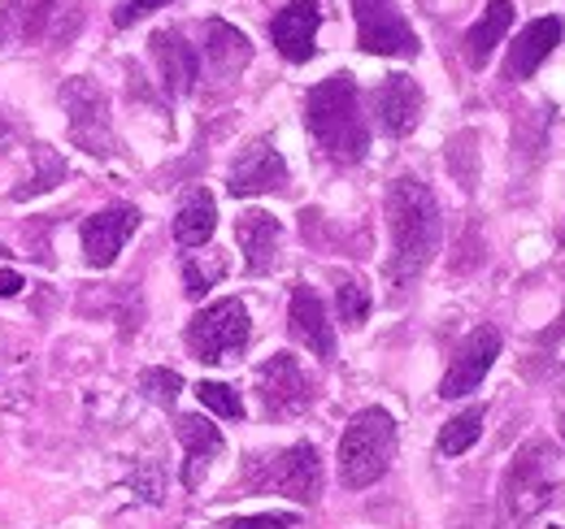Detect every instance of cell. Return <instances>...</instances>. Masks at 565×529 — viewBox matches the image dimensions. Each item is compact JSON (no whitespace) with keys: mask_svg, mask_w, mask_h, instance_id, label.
Returning a JSON list of instances; mask_svg holds the SVG:
<instances>
[{"mask_svg":"<svg viewBox=\"0 0 565 529\" xmlns=\"http://www.w3.org/2000/svg\"><path fill=\"white\" fill-rule=\"evenodd\" d=\"M161 4H170V0H118V9H114V26H136L140 18H148L152 9H161Z\"/></svg>","mask_w":565,"mask_h":529,"instance_id":"4dcf8cb0","label":"cell"},{"mask_svg":"<svg viewBox=\"0 0 565 529\" xmlns=\"http://www.w3.org/2000/svg\"><path fill=\"white\" fill-rule=\"evenodd\" d=\"M31 161H35V170H31V179H26L22 187H13V192H9V199H13V204H22V199L44 196V192H53V187H62V179H66V156H62V152H53V148H44V143H35V148H31Z\"/></svg>","mask_w":565,"mask_h":529,"instance_id":"cb8c5ba5","label":"cell"},{"mask_svg":"<svg viewBox=\"0 0 565 529\" xmlns=\"http://www.w3.org/2000/svg\"><path fill=\"white\" fill-rule=\"evenodd\" d=\"M140 222H143V213L136 204H109V208L92 213V217L83 222V230H78L87 269H109V264L118 261V252H122L127 239L140 230Z\"/></svg>","mask_w":565,"mask_h":529,"instance_id":"8fae6325","label":"cell"},{"mask_svg":"<svg viewBox=\"0 0 565 529\" xmlns=\"http://www.w3.org/2000/svg\"><path fill=\"white\" fill-rule=\"evenodd\" d=\"M565 464L562 452L548 439H531L526 447H518V456L509 461L500 477V508L509 521H531L535 512L548 508L553 490L562 486Z\"/></svg>","mask_w":565,"mask_h":529,"instance_id":"3957f363","label":"cell"},{"mask_svg":"<svg viewBox=\"0 0 565 529\" xmlns=\"http://www.w3.org/2000/svg\"><path fill=\"white\" fill-rule=\"evenodd\" d=\"M4 257H9V248H4V244H0V261H4Z\"/></svg>","mask_w":565,"mask_h":529,"instance_id":"836d02e7","label":"cell"},{"mask_svg":"<svg viewBox=\"0 0 565 529\" xmlns=\"http://www.w3.org/2000/svg\"><path fill=\"white\" fill-rule=\"evenodd\" d=\"M305 127L313 143L335 161V165H356L370 152V127L361 114V87L349 69L322 78L305 96Z\"/></svg>","mask_w":565,"mask_h":529,"instance_id":"7a4b0ae2","label":"cell"},{"mask_svg":"<svg viewBox=\"0 0 565 529\" xmlns=\"http://www.w3.org/2000/svg\"><path fill=\"white\" fill-rule=\"evenodd\" d=\"M282 187H287V161H282V152L275 148L270 134L253 139V143L235 156V165H231V174H226V192L235 199L270 196V192H282Z\"/></svg>","mask_w":565,"mask_h":529,"instance_id":"7c38bea8","label":"cell"},{"mask_svg":"<svg viewBox=\"0 0 565 529\" xmlns=\"http://www.w3.org/2000/svg\"><path fill=\"white\" fill-rule=\"evenodd\" d=\"M226 278V257L222 252H210V261L205 257H183V291H188V300H205L210 295V287H217Z\"/></svg>","mask_w":565,"mask_h":529,"instance_id":"484cf974","label":"cell"},{"mask_svg":"<svg viewBox=\"0 0 565 529\" xmlns=\"http://www.w3.org/2000/svg\"><path fill=\"white\" fill-rule=\"evenodd\" d=\"M140 391H143V399H152L157 408H174L179 396H183V378H179L174 369H143Z\"/></svg>","mask_w":565,"mask_h":529,"instance_id":"83f0119b","label":"cell"},{"mask_svg":"<svg viewBox=\"0 0 565 529\" xmlns=\"http://www.w3.org/2000/svg\"><path fill=\"white\" fill-rule=\"evenodd\" d=\"M222 529H296L291 512H262V517H231Z\"/></svg>","mask_w":565,"mask_h":529,"instance_id":"1f68e13d","label":"cell"},{"mask_svg":"<svg viewBox=\"0 0 565 529\" xmlns=\"http://www.w3.org/2000/svg\"><path fill=\"white\" fill-rule=\"evenodd\" d=\"M83 26V0H0V48H62Z\"/></svg>","mask_w":565,"mask_h":529,"instance_id":"5b68a950","label":"cell"},{"mask_svg":"<svg viewBox=\"0 0 565 529\" xmlns=\"http://www.w3.org/2000/svg\"><path fill=\"white\" fill-rule=\"evenodd\" d=\"M205 62H210L213 78L231 83L239 69L253 62V44H248V35L239 26L210 18V26H205Z\"/></svg>","mask_w":565,"mask_h":529,"instance_id":"44dd1931","label":"cell"},{"mask_svg":"<svg viewBox=\"0 0 565 529\" xmlns=\"http://www.w3.org/2000/svg\"><path fill=\"white\" fill-rule=\"evenodd\" d=\"M257 399H262V412L270 421H287V417H300L309 403H313V387L300 369V360L291 352L270 356L262 369H257Z\"/></svg>","mask_w":565,"mask_h":529,"instance_id":"30bf717a","label":"cell"},{"mask_svg":"<svg viewBox=\"0 0 565 529\" xmlns=\"http://www.w3.org/2000/svg\"><path fill=\"white\" fill-rule=\"evenodd\" d=\"M22 287H26V278H22L18 269H0V295H4V300L22 295Z\"/></svg>","mask_w":565,"mask_h":529,"instance_id":"d6a6232c","label":"cell"},{"mask_svg":"<svg viewBox=\"0 0 565 529\" xmlns=\"http://www.w3.org/2000/svg\"><path fill=\"white\" fill-rule=\"evenodd\" d=\"M387 230H392V257H387V282L401 291L409 282H418L426 264L439 252V235H444V217H439V199L426 187L418 174H401L387 187Z\"/></svg>","mask_w":565,"mask_h":529,"instance_id":"6da1fadb","label":"cell"},{"mask_svg":"<svg viewBox=\"0 0 565 529\" xmlns=\"http://www.w3.org/2000/svg\"><path fill=\"white\" fill-rule=\"evenodd\" d=\"M509 26H513V0H488L483 18L466 31V62L475 69L488 66V57L495 53V44L504 40Z\"/></svg>","mask_w":565,"mask_h":529,"instance_id":"603a6c76","label":"cell"},{"mask_svg":"<svg viewBox=\"0 0 565 529\" xmlns=\"http://www.w3.org/2000/svg\"><path fill=\"white\" fill-rule=\"evenodd\" d=\"M318 26H322V0H287L275 22H270V40L291 66H305L318 53Z\"/></svg>","mask_w":565,"mask_h":529,"instance_id":"5bb4252c","label":"cell"},{"mask_svg":"<svg viewBox=\"0 0 565 529\" xmlns=\"http://www.w3.org/2000/svg\"><path fill=\"white\" fill-rule=\"evenodd\" d=\"M423 87L409 78V74H387L379 87H374V114H379V127L392 134V139H405V134L418 131L423 122Z\"/></svg>","mask_w":565,"mask_h":529,"instance_id":"9a60e30c","label":"cell"},{"mask_svg":"<svg viewBox=\"0 0 565 529\" xmlns=\"http://www.w3.org/2000/svg\"><path fill=\"white\" fill-rule=\"evenodd\" d=\"M248 490H279L296 504H318L322 495V456L313 443L282 447L275 456H248L244 464Z\"/></svg>","mask_w":565,"mask_h":529,"instance_id":"8992f818","label":"cell"},{"mask_svg":"<svg viewBox=\"0 0 565 529\" xmlns=\"http://www.w3.org/2000/svg\"><path fill=\"white\" fill-rule=\"evenodd\" d=\"M235 244H239L244 269H248L253 278L270 273V269L279 264V252H282L279 217L266 213V208H248V213H239V217H235Z\"/></svg>","mask_w":565,"mask_h":529,"instance_id":"e0dca14e","label":"cell"},{"mask_svg":"<svg viewBox=\"0 0 565 529\" xmlns=\"http://www.w3.org/2000/svg\"><path fill=\"white\" fill-rule=\"evenodd\" d=\"M495 356H500V331L495 326L470 331V338L457 347L448 374L439 378V399H461L470 391H479V382L492 374Z\"/></svg>","mask_w":565,"mask_h":529,"instance_id":"4fadbf2b","label":"cell"},{"mask_svg":"<svg viewBox=\"0 0 565 529\" xmlns=\"http://www.w3.org/2000/svg\"><path fill=\"white\" fill-rule=\"evenodd\" d=\"M152 62H157V74H161V87L166 96H192L196 91V78H201V57L196 48L183 40V31H157L152 35Z\"/></svg>","mask_w":565,"mask_h":529,"instance_id":"ac0fdd59","label":"cell"},{"mask_svg":"<svg viewBox=\"0 0 565 529\" xmlns=\"http://www.w3.org/2000/svg\"><path fill=\"white\" fill-rule=\"evenodd\" d=\"M174 434H179V443H183V486L188 490H201V482H205V473H210V464L222 456V447H226V439H222V430L205 421V417H179L174 421Z\"/></svg>","mask_w":565,"mask_h":529,"instance_id":"d6986e66","label":"cell"},{"mask_svg":"<svg viewBox=\"0 0 565 529\" xmlns=\"http://www.w3.org/2000/svg\"><path fill=\"white\" fill-rule=\"evenodd\" d=\"M562 44V18H535L518 44L509 48V62H504V74L509 78H531L535 69L544 66V57H553V48Z\"/></svg>","mask_w":565,"mask_h":529,"instance_id":"ffe728a7","label":"cell"},{"mask_svg":"<svg viewBox=\"0 0 565 529\" xmlns=\"http://www.w3.org/2000/svg\"><path fill=\"white\" fill-rule=\"evenodd\" d=\"M287 331H291L296 343H305L318 360H335L340 343H335V331H331V322H327V304H322V295H318L313 287H305V282H296V291H291Z\"/></svg>","mask_w":565,"mask_h":529,"instance_id":"2e32d148","label":"cell"},{"mask_svg":"<svg viewBox=\"0 0 565 529\" xmlns=\"http://www.w3.org/2000/svg\"><path fill=\"white\" fill-rule=\"evenodd\" d=\"M62 109H66V127H71V143L92 152V156H114L118 139H114V114H109V91L78 74L62 83Z\"/></svg>","mask_w":565,"mask_h":529,"instance_id":"52a82bcc","label":"cell"},{"mask_svg":"<svg viewBox=\"0 0 565 529\" xmlns=\"http://www.w3.org/2000/svg\"><path fill=\"white\" fill-rule=\"evenodd\" d=\"M483 421H488V408L483 403H470L466 412H457L444 430H439V456H466L475 443H479V434H483Z\"/></svg>","mask_w":565,"mask_h":529,"instance_id":"d4e9b609","label":"cell"},{"mask_svg":"<svg viewBox=\"0 0 565 529\" xmlns=\"http://www.w3.org/2000/svg\"><path fill=\"white\" fill-rule=\"evenodd\" d=\"M562 244H565V230H562Z\"/></svg>","mask_w":565,"mask_h":529,"instance_id":"e575fe53","label":"cell"},{"mask_svg":"<svg viewBox=\"0 0 565 529\" xmlns=\"http://www.w3.org/2000/svg\"><path fill=\"white\" fill-rule=\"evenodd\" d=\"M131 490L140 495L143 504H161L166 499V473H161V461H140L131 468Z\"/></svg>","mask_w":565,"mask_h":529,"instance_id":"f546056e","label":"cell"},{"mask_svg":"<svg viewBox=\"0 0 565 529\" xmlns=\"http://www.w3.org/2000/svg\"><path fill=\"white\" fill-rule=\"evenodd\" d=\"M335 309H340V322H344L349 331L365 326V322H370V291H365V282L344 278V282L335 287Z\"/></svg>","mask_w":565,"mask_h":529,"instance_id":"4316f807","label":"cell"},{"mask_svg":"<svg viewBox=\"0 0 565 529\" xmlns=\"http://www.w3.org/2000/svg\"><path fill=\"white\" fill-rule=\"evenodd\" d=\"M196 399L217 412L222 421H244V399L235 387H226V382H196Z\"/></svg>","mask_w":565,"mask_h":529,"instance_id":"f1b7e54d","label":"cell"},{"mask_svg":"<svg viewBox=\"0 0 565 529\" xmlns=\"http://www.w3.org/2000/svg\"><path fill=\"white\" fill-rule=\"evenodd\" d=\"M396 461V421L387 408H361L340 439V482L349 490L374 486Z\"/></svg>","mask_w":565,"mask_h":529,"instance_id":"277c9868","label":"cell"},{"mask_svg":"<svg viewBox=\"0 0 565 529\" xmlns=\"http://www.w3.org/2000/svg\"><path fill=\"white\" fill-rule=\"evenodd\" d=\"M248 334H253V322H248V309L244 300H217L210 309H201L192 322H188V352L205 365H222V360H235L244 347H248Z\"/></svg>","mask_w":565,"mask_h":529,"instance_id":"ba28073f","label":"cell"},{"mask_svg":"<svg viewBox=\"0 0 565 529\" xmlns=\"http://www.w3.org/2000/svg\"><path fill=\"white\" fill-rule=\"evenodd\" d=\"M213 230H217V204L205 187H192L174 213V244L179 248H205Z\"/></svg>","mask_w":565,"mask_h":529,"instance_id":"7402d4cb","label":"cell"},{"mask_svg":"<svg viewBox=\"0 0 565 529\" xmlns=\"http://www.w3.org/2000/svg\"><path fill=\"white\" fill-rule=\"evenodd\" d=\"M356 13V48L370 57H418L423 40L396 0H349Z\"/></svg>","mask_w":565,"mask_h":529,"instance_id":"9c48e42d","label":"cell"}]
</instances>
